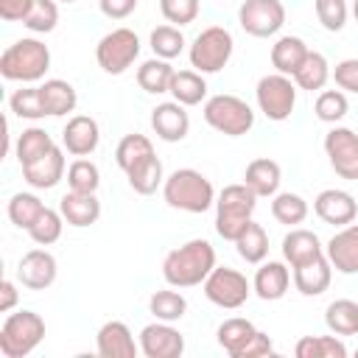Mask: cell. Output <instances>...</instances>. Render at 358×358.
Segmentation results:
<instances>
[{
  "mask_svg": "<svg viewBox=\"0 0 358 358\" xmlns=\"http://www.w3.org/2000/svg\"><path fill=\"white\" fill-rule=\"evenodd\" d=\"M213 268H215V249L204 238H190L187 243L171 249L162 260V277L173 288L201 285Z\"/></svg>",
  "mask_w": 358,
  "mask_h": 358,
  "instance_id": "6da1fadb",
  "label": "cell"
},
{
  "mask_svg": "<svg viewBox=\"0 0 358 358\" xmlns=\"http://www.w3.org/2000/svg\"><path fill=\"white\" fill-rule=\"evenodd\" d=\"M162 199L168 207L201 215L215 204V187L213 182L196 171V168H176L173 173L165 176L162 185Z\"/></svg>",
  "mask_w": 358,
  "mask_h": 358,
  "instance_id": "7a4b0ae2",
  "label": "cell"
},
{
  "mask_svg": "<svg viewBox=\"0 0 358 358\" xmlns=\"http://www.w3.org/2000/svg\"><path fill=\"white\" fill-rule=\"evenodd\" d=\"M50 70V48L36 36H22L0 53V76L6 81L34 84Z\"/></svg>",
  "mask_w": 358,
  "mask_h": 358,
  "instance_id": "3957f363",
  "label": "cell"
},
{
  "mask_svg": "<svg viewBox=\"0 0 358 358\" xmlns=\"http://www.w3.org/2000/svg\"><path fill=\"white\" fill-rule=\"evenodd\" d=\"M257 207V193L246 185H227L218 196H215V232L224 241H232L246 229V224L252 221V213Z\"/></svg>",
  "mask_w": 358,
  "mask_h": 358,
  "instance_id": "277c9868",
  "label": "cell"
},
{
  "mask_svg": "<svg viewBox=\"0 0 358 358\" xmlns=\"http://www.w3.org/2000/svg\"><path fill=\"white\" fill-rule=\"evenodd\" d=\"M45 338V319L36 310L8 313L0 327V355L3 358H25Z\"/></svg>",
  "mask_w": 358,
  "mask_h": 358,
  "instance_id": "5b68a950",
  "label": "cell"
},
{
  "mask_svg": "<svg viewBox=\"0 0 358 358\" xmlns=\"http://www.w3.org/2000/svg\"><path fill=\"white\" fill-rule=\"evenodd\" d=\"M235 50V39L224 25H207L190 45V67L199 70L201 76L218 73L229 64Z\"/></svg>",
  "mask_w": 358,
  "mask_h": 358,
  "instance_id": "8992f818",
  "label": "cell"
},
{
  "mask_svg": "<svg viewBox=\"0 0 358 358\" xmlns=\"http://www.w3.org/2000/svg\"><path fill=\"white\" fill-rule=\"evenodd\" d=\"M204 120L227 137H241L255 126V112L243 98L218 92L204 101Z\"/></svg>",
  "mask_w": 358,
  "mask_h": 358,
  "instance_id": "52a82bcc",
  "label": "cell"
},
{
  "mask_svg": "<svg viewBox=\"0 0 358 358\" xmlns=\"http://www.w3.org/2000/svg\"><path fill=\"white\" fill-rule=\"evenodd\" d=\"M140 56V36L131 28H115L103 34L95 45V62L103 73L120 76L126 73Z\"/></svg>",
  "mask_w": 358,
  "mask_h": 358,
  "instance_id": "ba28073f",
  "label": "cell"
},
{
  "mask_svg": "<svg viewBox=\"0 0 358 358\" xmlns=\"http://www.w3.org/2000/svg\"><path fill=\"white\" fill-rule=\"evenodd\" d=\"M255 101H257V109L274 120V123H282L291 117L294 106H296V84L291 76H282V73H268L257 81L255 87Z\"/></svg>",
  "mask_w": 358,
  "mask_h": 358,
  "instance_id": "9c48e42d",
  "label": "cell"
},
{
  "mask_svg": "<svg viewBox=\"0 0 358 358\" xmlns=\"http://www.w3.org/2000/svg\"><path fill=\"white\" fill-rule=\"evenodd\" d=\"M201 288H204V296L224 310H235L246 305V299L252 296V282L246 280V274L229 266H215L201 282Z\"/></svg>",
  "mask_w": 358,
  "mask_h": 358,
  "instance_id": "30bf717a",
  "label": "cell"
},
{
  "mask_svg": "<svg viewBox=\"0 0 358 358\" xmlns=\"http://www.w3.org/2000/svg\"><path fill=\"white\" fill-rule=\"evenodd\" d=\"M238 22L249 36L268 39L285 25V6L282 0H243L238 8Z\"/></svg>",
  "mask_w": 358,
  "mask_h": 358,
  "instance_id": "8fae6325",
  "label": "cell"
},
{
  "mask_svg": "<svg viewBox=\"0 0 358 358\" xmlns=\"http://www.w3.org/2000/svg\"><path fill=\"white\" fill-rule=\"evenodd\" d=\"M324 154L330 168L347 179V182H358V134L347 126H333L324 134Z\"/></svg>",
  "mask_w": 358,
  "mask_h": 358,
  "instance_id": "7c38bea8",
  "label": "cell"
},
{
  "mask_svg": "<svg viewBox=\"0 0 358 358\" xmlns=\"http://www.w3.org/2000/svg\"><path fill=\"white\" fill-rule=\"evenodd\" d=\"M140 352L145 358H179L185 352V336L173 322H151L140 330Z\"/></svg>",
  "mask_w": 358,
  "mask_h": 358,
  "instance_id": "4fadbf2b",
  "label": "cell"
},
{
  "mask_svg": "<svg viewBox=\"0 0 358 358\" xmlns=\"http://www.w3.org/2000/svg\"><path fill=\"white\" fill-rule=\"evenodd\" d=\"M59 263L48 249H31L17 263V280L31 291H45L56 282Z\"/></svg>",
  "mask_w": 358,
  "mask_h": 358,
  "instance_id": "5bb4252c",
  "label": "cell"
},
{
  "mask_svg": "<svg viewBox=\"0 0 358 358\" xmlns=\"http://www.w3.org/2000/svg\"><path fill=\"white\" fill-rule=\"evenodd\" d=\"M313 213L333 227H347L358 218V201L352 193L341 187H327L313 199Z\"/></svg>",
  "mask_w": 358,
  "mask_h": 358,
  "instance_id": "9a60e30c",
  "label": "cell"
},
{
  "mask_svg": "<svg viewBox=\"0 0 358 358\" xmlns=\"http://www.w3.org/2000/svg\"><path fill=\"white\" fill-rule=\"evenodd\" d=\"M101 143V126L90 115H73L62 129V145L73 157H90Z\"/></svg>",
  "mask_w": 358,
  "mask_h": 358,
  "instance_id": "2e32d148",
  "label": "cell"
},
{
  "mask_svg": "<svg viewBox=\"0 0 358 358\" xmlns=\"http://www.w3.org/2000/svg\"><path fill=\"white\" fill-rule=\"evenodd\" d=\"M151 129L165 143H182L190 131V115L179 101H165L151 109Z\"/></svg>",
  "mask_w": 358,
  "mask_h": 358,
  "instance_id": "e0dca14e",
  "label": "cell"
},
{
  "mask_svg": "<svg viewBox=\"0 0 358 358\" xmlns=\"http://www.w3.org/2000/svg\"><path fill=\"white\" fill-rule=\"evenodd\" d=\"M95 350L101 358H134L140 352V344H134V336L126 322H103L95 336Z\"/></svg>",
  "mask_w": 358,
  "mask_h": 358,
  "instance_id": "ac0fdd59",
  "label": "cell"
},
{
  "mask_svg": "<svg viewBox=\"0 0 358 358\" xmlns=\"http://www.w3.org/2000/svg\"><path fill=\"white\" fill-rule=\"evenodd\" d=\"M324 255L338 274H358V224L341 227L324 243Z\"/></svg>",
  "mask_w": 358,
  "mask_h": 358,
  "instance_id": "d6986e66",
  "label": "cell"
},
{
  "mask_svg": "<svg viewBox=\"0 0 358 358\" xmlns=\"http://www.w3.org/2000/svg\"><path fill=\"white\" fill-rule=\"evenodd\" d=\"M64 168H67L64 151H62L59 145H53V148H50L45 157H39L36 162L22 165V179H25L34 190H50V187H56V185L64 179Z\"/></svg>",
  "mask_w": 358,
  "mask_h": 358,
  "instance_id": "ffe728a7",
  "label": "cell"
},
{
  "mask_svg": "<svg viewBox=\"0 0 358 358\" xmlns=\"http://www.w3.org/2000/svg\"><path fill=\"white\" fill-rule=\"evenodd\" d=\"M288 285H291V271L282 260H263L260 268L255 271V280H252V291L263 299V302H277L288 294Z\"/></svg>",
  "mask_w": 358,
  "mask_h": 358,
  "instance_id": "44dd1931",
  "label": "cell"
},
{
  "mask_svg": "<svg viewBox=\"0 0 358 358\" xmlns=\"http://www.w3.org/2000/svg\"><path fill=\"white\" fill-rule=\"evenodd\" d=\"M322 255H324V246H322L319 235L310 232V229L296 227V229H291V232L282 238V260H285L291 268H296V266H302V263H310V260H316V257H322Z\"/></svg>",
  "mask_w": 358,
  "mask_h": 358,
  "instance_id": "7402d4cb",
  "label": "cell"
},
{
  "mask_svg": "<svg viewBox=\"0 0 358 358\" xmlns=\"http://www.w3.org/2000/svg\"><path fill=\"white\" fill-rule=\"evenodd\" d=\"M59 210L64 215V221L70 227H92L98 218H101V201L95 193H78V190H70L59 199Z\"/></svg>",
  "mask_w": 358,
  "mask_h": 358,
  "instance_id": "603a6c76",
  "label": "cell"
},
{
  "mask_svg": "<svg viewBox=\"0 0 358 358\" xmlns=\"http://www.w3.org/2000/svg\"><path fill=\"white\" fill-rule=\"evenodd\" d=\"M243 182L257 193V199H271L274 193H280L282 168L274 159H268V157H257V159H252L246 165Z\"/></svg>",
  "mask_w": 358,
  "mask_h": 358,
  "instance_id": "cb8c5ba5",
  "label": "cell"
},
{
  "mask_svg": "<svg viewBox=\"0 0 358 358\" xmlns=\"http://www.w3.org/2000/svg\"><path fill=\"white\" fill-rule=\"evenodd\" d=\"M330 280H333V266L327 260V255L310 260V263H302L294 268V285L302 296H319L330 288Z\"/></svg>",
  "mask_w": 358,
  "mask_h": 358,
  "instance_id": "d4e9b609",
  "label": "cell"
},
{
  "mask_svg": "<svg viewBox=\"0 0 358 358\" xmlns=\"http://www.w3.org/2000/svg\"><path fill=\"white\" fill-rule=\"evenodd\" d=\"M308 53H310V48L305 45L302 36L285 34V36H280L271 45V67L277 73H282V76H294L302 67V62H305Z\"/></svg>",
  "mask_w": 358,
  "mask_h": 358,
  "instance_id": "484cf974",
  "label": "cell"
},
{
  "mask_svg": "<svg viewBox=\"0 0 358 358\" xmlns=\"http://www.w3.org/2000/svg\"><path fill=\"white\" fill-rule=\"evenodd\" d=\"M39 92H42V103H45L48 117H64L78 103L76 87L64 78H48L45 84H39Z\"/></svg>",
  "mask_w": 358,
  "mask_h": 358,
  "instance_id": "4316f807",
  "label": "cell"
},
{
  "mask_svg": "<svg viewBox=\"0 0 358 358\" xmlns=\"http://www.w3.org/2000/svg\"><path fill=\"white\" fill-rule=\"evenodd\" d=\"M330 76H333V70H330V64H327L324 53H319V50H310V53L305 56L302 67H299V70H296L291 78H294L296 90L319 92V90H324V84L330 81Z\"/></svg>",
  "mask_w": 358,
  "mask_h": 358,
  "instance_id": "83f0119b",
  "label": "cell"
},
{
  "mask_svg": "<svg viewBox=\"0 0 358 358\" xmlns=\"http://www.w3.org/2000/svg\"><path fill=\"white\" fill-rule=\"evenodd\" d=\"M257 333V327L249 322V319H241V316H232V319H224L215 330V341L224 352H229L232 358L241 355V350L246 347V341Z\"/></svg>",
  "mask_w": 358,
  "mask_h": 358,
  "instance_id": "f1b7e54d",
  "label": "cell"
},
{
  "mask_svg": "<svg viewBox=\"0 0 358 358\" xmlns=\"http://www.w3.org/2000/svg\"><path fill=\"white\" fill-rule=\"evenodd\" d=\"M173 101H179L182 106H196L207 98V81L199 70H176L171 78V90Z\"/></svg>",
  "mask_w": 358,
  "mask_h": 358,
  "instance_id": "f546056e",
  "label": "cell"
},
{
  "mask_svg": "<svg viewBox=\"0 0 358 358\" xmlns=\"http://www.w3.org/2000/svg\"><path fill=\"white\" fill-rule=\"evenodd\" d=\"M173 73H176V70L171 67L168 59L154 56V59H145V62L137 67V84H140V90H145V92H151V95H162V92L171 90Z\"/></svg>",
  "mask_w": 358,
  "mask_h": 358,
  "instance_id": "4dcf8cb0",
  "label": "cell"
},
{
  "mask_svg": "<svg viewBox=\"0 0 358 358\" xmlns=\"http://www.w3.org/2000/svg\"><path fill=\"white\" fill-rule=\"evenodd\" d=\"M126 179H129V187L134 193L151 196V193H157V187L165 185V168H162L159 157L154 154V157L143 159L140 165H134L131 171H126Z\"/></svg>",
  "mask_w": 358,
  "mask_h": 358,
  "instance_id": "1f68e13d",
  "label": "cell"
},
{
  "mask_svg": "<svg viewBox=\"0 0 358 358\" xmlns=\"http://www.w3.org/2000/svg\"><path fill=\"white\" fill-rule=\"evenodd\" d=\"M53 145H56V143H53V137H50L45 129H39V126L22 129V134L17 137V148H14L20 168H22V165L36 162V159H39V157H45Z\"/></svg>",
  "mask_w": 358,
  "mask_h": 358,
  "instance_id": "d6a6232c",
  "label": "cell"
},
{
  "mask_svg": "<svg viewBox=\"0 0 358 358\" xmlns=\"http://www.w3.org/2000/svg\"><path fill=\"white\" fill-rule=\"evenodd\" d=\"M296 358H347L344 341L333 336H302L294 347Z\"/></svg>",
  "mask_w": 358,
  "mask_h": 358,
  "instance_id": "836d02e7",
  "label": "cell"
},
{
  "mask_svg": "<svg viewBox=\"0 0 358 358\" xmlns=\"http://www.w3.org/2000/svg\"><path fill=\"white\" fill-rule=\"evenodd\" d=\"M324 324L336 336H355L358 333V302L333 299L324 310Z\"/></svg>",
  "mask_w": 358,
  "mask_h": 358,
  "instance_id": "e575fe53",
  "label": "cell"
},
{
  "mask_svg": "<svg viewBox=\"0 0 358 358\" xmlns=\"http://www.w3.org/2000/svg\"><path fill=\"white\" fill-rule=\"evenodd\" d=\"M148 157H154V143L145 137V134H126L120 143H117V148H115V162H117V168L126 173V171H131L134 165H140L143 159H148Z\"/></svg>",
  "mask_w": 358,
  "mask_h": 358,
  "instance_id": "d590c367",
  "label": "cell"
},
{
  "mask_svg": "<svg viewBox=\"0 0 358 358\" xmlns=\"http://www.w3.org/2000/svg\"><path fill=\"white\" fill-rule=\"evenodd\" d=\"M235 249H238L241 260L255 263V266L263 263L266 255H268V235H266V229L257 221H249L246 229L235 238Z\"/></svg>",
  "mask_w": 358,
  "mask_h": 358,
  "instance_id": "8d00e7d4",
  "label": "cell"
},
{
  "mask_svg": "<svg viewBox=\"0 0 358 358\" xmlns=\"http://www.w3.org/2000/svg\"><path fill=\"white\" fill-rule=\"evenodd\" d=\"M271 215L277 224H285V227H296L308 218V201L299 196V193H274L271 196Z\"/></svg>",
  "mask_w": 358,
  "mask_h": 358,
  "instance_id": "74e56055",
  "label": "cell"
},
{
  "mask_svg": "<svg viewBox=\"0 0 358 358\" xmlns=\"http://www.w3.org/2000/svg\"><path fill=\"white\" fill-rule=\"evenodd\" d=\"M148 310L159 322H179L187 313V299H185V294L173 291V285H171V288H162V291H154L151 294Z\"/></svg>",
  "mask_w": 358,
  "mask_h": 358,
  "instance_id": "f35d334b",
  "label": "cell"
},
{
  "mask_svg": "<svg viewBox=\"0 0 358 358\" xmlns=\"http://www.w3.org/2000/svg\"><path fill=\"white\" fill-rule=\"evenodd\" d=\"M42 210H45V201L36 193H14L8 199V221L25 232L34 227V221L42 215Z\"/></svg>",
  "mask_w": 358,
  "mask_h": 358,
  "instance_id": "ab89813d",
  "label": "cell"
},
{
  "mask_svg": "<svg viewBox=\"0 0 358 358\" xmlns=\"http://www.w3.org/2000/svg\"><path fill=\"white\" fill-rule=\"evenodd\" d=\"M148 45H151V50H154V56H159V59H176L182 50H185V34H182V28H176V25H157L154 31H151V36H148Z\"/></svg>",
  "mask_w": 358,
  "mask_h": 358,
  "instance_id": "60d3db41",
  "label": "cell"
},
{
  "mask_svg": "<svg viewBox=\"0 0 358 358\" xmlns=\"http://www.w3.org/2000/svg\"><path fill=\"white\" fill-rule=\"evenodd\" d=\"M62 229H64V215H62V210L45 207L42 215H39V218L34 221V227L28 229V235H31V241H34L36 246H50V243H56V241L62 238Z\"/></svg>",
  "mask_w": 358,
  "mask_h": 358,
  "instance_id": "b9f144b4",
  "label": "cell"
},
{
  "mask_svg": "<svg viewBox=\"0 0 358 358\" xmlns=\"http://www.w3.org/2000/svg\"><path fill=\"white\" fill-rule=\"evenodd\" d=\"M8 106L17 117L22 120H42L48 112H45V103H42V92L39 87H22V90H14L11 98H8Z\"/></svg>",
  "mask_w": 358,
  "mask_h": 358,
  "instance_id": "7bdbcfd3",
  "label": "cell"
},
{
  "mask_svg": "<svg viewBox=\"0 0 358 358\" xmlns=\"http://www.w3.org/2000/svg\"><path fill=\"white\" fill-rule=\"evenodd\" d=\"M313 112H316V117L322 123H333L336 126L350 112V101H347L344 90H322L316 103H313Z\"/></svg>",
  "mask_w": 358,
  "mask_h": 358,
  "instance_id": "ee69618b",
  "label": "cell"
},
{
  "mask_svg": "<svg viewBox=\"0 0 358 358\" xmlns=\"http://www.w3.org/2000/svg\"><path fill=\"white\" fill-rule=\"evenodd\" d=\"M67 185L70 190H78V193H95L98 185H101V171L92 159H73L70 168H67Z\"/></svg>",
  "mask_w": 358,
  "mask_h": 358,
  "instance_id": "f6af8a7d",
  "label": "cell"
},
{
  "mask_svg": "<svg viewBox=\"0 0 358 358\" xmlns=\"http://www.w3.org/2000/svg\"><path fill=\"white\" fill-rule=\"evenodd\" d=\"M56 22H59V6H56V0H36L34 8L22 20V25L28 31H34V34H50L56 28Z\"/></svg>",
  "mask_w": 358,
  "mask_h": 358,
  "instance_id": "bcb514c9",
  "label": "cell"
},
{
  "mask_svg": "<svg viewBox=\"0 0 358 358\" xmlns=\"http://www.w3.org/2000/svg\"><path fill=\"white\" fill-rule=\"evenodd\" d=\"M316 17H319L324 31H330V34L341 31L347 25V17H350L347 0H316Z\"/></svg>",
  "mask_w": 358,
  "mask_h": 358,
  "instance_id": "7dc6e473",
  "label": "cell"
},
{
  "mask_svg": "<svg viewBox=\"0 0 358 358\" xmlns=\"http://www.w3.org/2000/svg\"><path fill=\"white\" fill-rule=\"evenodd\" d=\"M159 11L171 25L182 28V25H190L199 17L201 3L199 0H159Z\"/></svg>",
  "mask_w": 358,
  "mask_h": 358,
  "instance_id": "c3c4849f",
  "label": "cell"
},
{
  "mask_svg": "<svg viewBox=\"0 0 358 358\" xmlns=\"http://www.w3.org/2000/svg\"><path fill=\"white\" fill-rule=\"evenodd\" d=\"M333 81L344 92H358V59H341L333 67Z\"/></svg>",
  "mask_w": 358,
  "mask_h": 358,
  "instance_id": "681fc988",
  "label": "cell"
},
{
  "mask_svg": "<svg viewBox=\"0 0 358 358\" xmlns=\"http://www.w3.org/2000/svg\"><path fill=\"white\" fill-rule=\"evenodd\" d=\"M36 0H0V20L6 22H22L25 14L34 8Z\"/></svg>",
  "mask_w": 358,
  "mask_h": 358,
  "instance_id": "f907efd6",
  "label": "cell"
},
{
  "mask_svg": "<svg viewBox=\"0 0 358 358\" xmlns=\"http://www.w3.org/2000/svg\"><path fill=\"white\" fill-rule=\"evenodd\" d=\"M271 352H274L271 338H268L263 330H257V333L246 341V347L241 350V355H238V358H260V355H271Z\"/></svg>",
  "mask_w": 358,
  "mask_h": 358,
  "instance_id": "816d5d0a",
  "label": "cell"
},
{
  "mask_svg": "<svg viewBox=\"0 0 358 358\" xmlns=\"http://www.w3.org/2000/svg\"><path fill=\"white\" fill-rule=\"evenodd\" d=\"M101 14L109 20H126L129 14H134L137 0H98Z\"/></svg>",
  "mask_w": 358,
  "mask_h": 358,
  "instance_id": "f5cc1de1",
  "label": "cell"
},
{
  "mask_svg": "<svg viewBox=\"0 0 358 358\" xmlns=\"http://www.w3.org/2000/svg\"><path fill=\"white\" fill-rule=\"evenodd\" d=\"M17 299H20V291H17V282L6 277V280L0 282V310H3V313H8V310H14V308H17Z\"/></svg>",
  "mask_w": 358,
  "mask_h": 358,
  "instance_id": "db71d44e",
  "label": "cell"
},
{
  "mask_svg": "<svg viewBox=\"0 0 358 358\" xmlns=\"http://www.w3.org/2000/svg\"><path fill=\"white\" fill-rule=\"evenodd\" d=\"M352 17H355V22H358V0L352 3Z\"/></svg>",
  "mask_w": 358,
  "mask_h": 358,
  "instance_id": "11a10c76",
  "label": "cell"
},
{
  "mask_svg": "<svg viewBox=\"0 0 358 358\" xmlns=\"http://www.w3.org/2000/svg\"><path fill=\"white\" fill-rule=\"evenodd\" d=\"M59 3H76V0H59Z\"/></svg>",
  "mask_w": 358,
  "mask_h": 358,
  "instance_id": "9f6ffc18",
  "label": "cell"
},
{
  "mask_svg": "<svg viewBox=\"0 0 358 358\" xmlns=\"http://www.w3.org/2000/svg\"><path fill=\"white\" fill-rule=\"evenodd\" d=\"M355 355H358V350H355Z\"/></svg>",
  "mask_w": 358,
  "mask_h": 358,
  "instance_id": "6f0895ef",
  "label": "cell"
}]
</instances>
